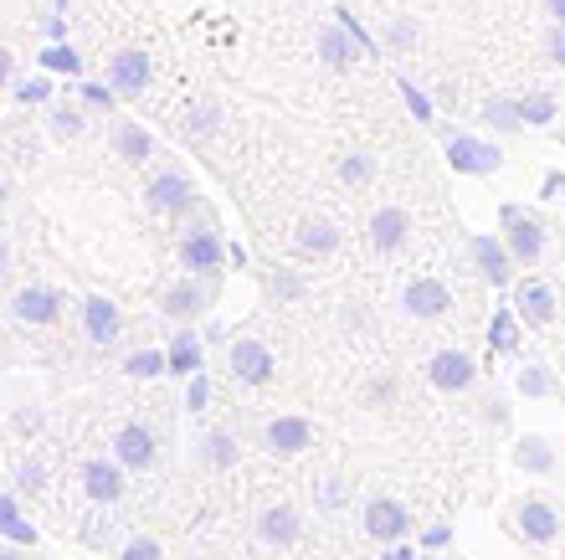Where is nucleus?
<instances>
[{"label":"nucleus","instance_id":"3","mask_svg":"<svg viewBox=\"0 0 565 560\" xmlns=\"http://www.w3.org/2000/svg\"><path fill=\"white\" fill-rule=\"evenodd\" d=\"M499 222H504V247L514 252V263H535L545 252V232L535 216H524L520 207H499Z\"/></svg>","mask_w":565,"mask_h":560},{"label":"nucleus","instance_id":"42","mask_svg":"<svg viewBox=\"0 0 565 560\" xmlns=\"http://www.w3.org/2000/svg\"><path fill=\"white\" fill-rule=\"evenodd\" d=\"M6 267H11V252H6V242H0V278H6Z\"/></svg>","mask_w":565,"mask_h":560},{"label":"nucleus","instance_id":"43","mask_svg":"<svg viewBox=\"0 0 565 560\" xmlns=\"http://www.w3.org/2000/svg\"><path fill=\"white\" fill-rule=\"evenodd\" d=\"M0 560H21V556H15V550H6V546H0Z\"/></svg>","mask_w":565,"mask_h":560},{"label":"nucleus","instance_id":"5","mask_svg":"<svg viewBox=\"0 0 565 560\" xmlns=\"http://www.w3.org/2000/svg\"><path fill=\"white\" fill-rule=\"evenodd\" d=\"M145 201H149V211H160V216H180V211H191L195 186L180 176V170H164L160 180L145 186Z\"/></svg>","mask_w":565,"mask_h":560},{"label":"nucleus","instance_id":"31","mask_svg":"<svg viewBox=\"0 0 565 560\" xmlns=\"http://www.w3.org/2000/svg\"><path fill=\"white\" fill-rule=\"evenodd\" d=\"M129 376H139V381H145V376H160V370H170V355H160V350H139V355H129Z\"/></svg>","mask_w":565,"mask_h":560},{"label":"nucleus","instance_id":"2","mask_svg":"<svg viewBox=\"0 0 565 560\" xmlns=\"http://www.w3.org/2000/svg\"><path fill=\"white\" fill-rule=\"evenodd\" d=\"M447 160H452V170H462V176H493V170L504 165V155H499L489 139H468V134L447 129Z\"/></svg>","mask_w":565,"mask_h":560},{"label":"nucleus","instance_id":"41","mask_svg":"<svg viewBox=\"0 0 565 560\" xmlns=\"http://www.w3.org/2000/svg\"><path fill=\"white\" fill-rule=\"evenodd\" d=\"M6 201H11V180L0 176V207H6Z\"/></svg>","mask_w":565,"mask_h":560},{"label":"nucleus","instance_id":"39","mask_svg":"<svg viewBox=\"0 0 565 560\" xmlns=\"http://www.w3.org/2000/svg\"><path fill=\"white\" fill-rule=\"evenodd\" d=\"M561 191H565V176H561V170H555V176H545V191H540V196L551 201V196H561Z\"/></svg>","mask_w":565,"mask_h":560},{"label":"nucleus","instance_id":"4","mask_svg":"<svg viewBox=\"0 0 565 560\" xmlns=\"http://www.w3.org/2000/svg\"><path fill=\"white\" fill-rule=\"evenodd\" d=\"M406 530H412V509H406V504H396V499L365 504V535H371V540L396 546V540H406Z\"/></svg>","mask_w":565,"mask_h":560},{"label":"nucleus","instance_id":"44","mask_svg":"<svg viewBox=\"0 0 565 560\" xmlns=\"http://www.w3.org/2000/svg\"><path fill=\"white\" fill-rule=\"evenodd\" d=\"M417 560H437V556H417Z\"/></svg>","mask_w":565,"mask_h":560},{"label":"nucleus","instance_id":"20","mask_svg":"<svg viewBox=\"0 0 565 560\" xmlns=\"http://www.w3.org/2000/svg\"><path fill=\"white\" fill-rule=\"evenodd\" d=\"M114 453H119L124 468H149L154 463V437H149V427H119Z\"/></svg>","mask_w":565,"mask_h":560},{"label":"nucleus","instance_id":"38","mask_svg":"<svg viewBox=\"0 0 565 560\" xmlns=\"http://www.w3.org/2000/svg\"><path fill=\"white\" fill-rule=\"evenodd\" d=\"M36 422H42V412H36V406H31V412H15V427H21V432H36Z\"/></svg>","mask_w":565,"mask_h":560},{"label":"nucleus","instance_id":"27","mask_svg":"<svg viewBox=\"0 0 565 560\" xmlns=\"http://www.w3.org/2000/svg\"><path fill=\"white\" fill-rule=\"evenodd\" d=\"M489 339H493V350H520V314H514V309H499V314H493Z\"/></svg>","mask_w":565,"mask_h":560},{"label":"nucleus","instance_id":"10","mask_svg":"<svg viewBox=\"0 0 565 560\" xmlns=\"http://www.w3.org/2000/svg\"><path fill=\"white\" fill-rule=\"evenodd\" d=\"M83 488H88L93 504H119L124 499V463H108V457L83 463Z\"/></svg>","mask_w":565,"mask_h":560},{"label":"nucleus","instance_id":"37","mask_svg":"<svg viewBox=\"0 0 565 560\" xmlns=\"http://www.w3.org/2000/svg\"><path fill=\"white\" fill-rule=\"evenodd\" d=\"M206 376H191V385H185V406H191V412H201V406H206Z\"/></svg>","mask_w":565,"mask_h":560},{"label":"nucleus","instance_id":"33","mask_svg":"<svg viewBox=\"0 0 565 560\" xmlns=\"http://www.w3.org/2000/svg\"><path fill=\"white\" fill-rule=\"evenodd\" d=\"M268 294H273V298H288V304H294V298H303V283H298L294 273H273V278H268Z\"/></svg>","mask_w":565,"mask_h":560},{"label":"nucleus","instance_id":"9","mask_svg":"<svg viewBox=\"0 0 565 560\" xmlns=\"http://www.w3.org/2000/svg\"><path fill=\"white\" fill-rule=\"evenodd\" d=\"M257 535H263L273 550H288L298 535H303V519H298L294 504H268V509L257 515Z\"/></svg>","mask_w":565,"mask_h":560},{"label":"nucleus","instance_id":"11","mask_svg":"<svg viewBox=\"0 0 565 560\" xmlns=\"http://www.w3.org/2000/svg\"><path fill=\"white\" fill-rule=\"evenodd\" d=\"M11 314L21 319V325H57L62 294L57 288H21V294L11 298Z\"/></svg>","mask_w":565,"mask_h":560},{"label":"nucleus","instance_id":"34","mask_svg":"<svg viewBox=\"0 0 565 560\" xmlns=\"http://www.w3.org/2000/svg\"><path fill=\"white\" fill-rule=\"evenodd\" d=\"M365 401H371V406H386V401H396V381H391V376H375L371 391H365Z\"/></svg>","mask_w":565,"mask_h":560},{"label":"nucleus","instance_id":"40","mask_svg":"<svg viewBox=\"0 0 565 560\" xmlns=\"http://www.w3.org/2000/svg\"><path fill=\"white\" fill-rule=\"evenodd\" d=\"M381 560H417V556H412V550H406L402 540H396V550H386V556H381Z\"/></svg>","mask_w":565,"mask_h":560},{"label":"nucleus","instance_id":"14","mask_svg":"<svg viewBox=\"0 0 565 560\" xmlns=\"http://www.w3.org/2000/svg\"><path fill=\"white\" fill-rule=\"evenodd\" d=\"M83 329H88L93 345H114L119 339V304H108L104 294L83 298Z\"/></svg>","mask_w":565,"mask_h":560},{"label":"nucleus","instance_id":"12","mask_svg":"<svg viewBox=\"0 0 565 560\" xmlns=\"http://www.w3.org/2000/svg\"><path fill=\"white\" fill-rule=\"evenodd\" d=\"M402 304H406L412 319H443L452 298H447V288L437 278H412L406 283V294H402Z\"/></svg>","mask_w":565,"mask_h":560},{"label":"nucleus","instance_id":"8","mask_svg":"<svg viewBox=\"0 0 565 560\" xmlns=\"http://www.w3.org/2000/svg\"><path fill=\"white\" fill-rule=\"evenodd\" d=\"M520 535L524 540H535V546H551L555 535H561V509L551 499H520Z\"/></svg>","mask_w":565,"mask_h":560},{"label":"nucleus","instance_id":"29","mask_svg":"<svg viewBox=\"0 0 565 560\" xmlns=\"http://www.w3.org/2000/svg\"><path fill=\"white\" fill-rule=\"evenodd\" d=\"M520 118H524V124H551V118H555V98H551V93H530V98H520Z\"/></svg>","mask_w":565,"mask_h":560},{"label":"nucleus","instance_id":"23","mask_svg":"<svg viewBox=\"0 0 565 560\" xmlns=\"http://www.w3.org/2000/svg\"><path fill=\"white\" fill-rule=\"evenodd\" d=\"M514 463H520L524 473H551L555 468V447L545 443V437H520V443H514Z\"/></svg>","mask_w":565,"mask_h":560},{"label":"nucleus","instance_id":"6","mask_svg":"<svg viewBox=\"0 0 565 560\" xmlns=\"http://www.w3.org/2000/svg\"><path fill=\"white\" fill-rule=\"evenodd\" d=\"M427 381L437 385V391H452V397H458V391H468V385L478 381V366L462 350H437L427 366Z\"/></svg>","mask_w":565,"mask_h":560},{"label":"nucleus","instance_id":"15","mask_svg":"<svg viewBox=\"0 0 565 560\" xmlns=\"http://www.w3.org/2000/svg\"><path fill=\"white\" fill-rule=\"evenodd\" d=\"M294 247L303 257H329V252H340V226L324 222V216H309V222H298Z\"/></svg>","mask_w":565,"mask_h":560},{"label":"nucleus","instance_id":"25","mask_svg":"<svg viewBox=\"0 0 565 560\" xmlns=\"http://www.w3.org/2000/svg\"><path fill=\"white\" fill-rule=\"evenodd\" d=\"M114 149H119L124 160H149L154 155V145H149V134L145 129H135V124H119V134H114Z\"/></svg>","mask_w":565,"mask_h":560},{"label":"nucleus","instance_id":"30","mask_svg":"<svg viewBox=\"0 0 565 560\" xmlns=\"http://www.w3.org/2000/svg\"><path fill=\"white\" fill-rule=\"evenodd\" d=\"M206 457H211V468H232V463H237V443H232V432H211Z\"/></svg>","mask_w":565,"mask_h":560},{"label":"nucleus","instance_id":"28","mask_svg":"<svg viewBox=\"0 0 565 560\" xmlns=\"http://www.w3.org/2000/svg\"><path fill=\"white\" fill-rule=\"evenodd\" d=\"M551 391H555V376L545 366H524L520 370V397L540 401V397H551Z\"/></svg>","mask_w":565,"mask_h":560},{"label":"nucleus","instance_id":"13","mask_svg":"<svg viewBox=\"0 0 565 560\" xmlns=\"http://www.w3.org/2000/svg\"><path fill=\"white\" fill-rule=\"evenodd\" d=\"M473 263H478V273L493 283V288H504L509 278H514V252L504 247V242H493V236H473Z\"/></svg>","mask_w":565,"mask_h":560},{"label":"nucleus","instance_id":"36","mask_svg":"<svg viewBox=\"0 0 565 560\" xmlns=\"http://www.w3.org/2000/svg\"><path fill=\"white\" fill-rule=\"evenodd\" d=\"M447 546H452V525H431L422 535V550H447Z\"/></svg>","mask_w":565,"mask_h":560},{"label":"nucleus","instance_id":"26","mask_svg":"<svg viewBox=\"0 0 565 560\" xmlns=\"http://www.w3.org/2000/svg\"><path fill=\"white\" fill-rule=\"evenodd\" d=\"M340 180H344V186H371V180H375V160L365 155V149L340 155Z\"/></svg>","mask_w":565,"mask_h":560},{"label":"nucleus","instance_id":"16","mask_svg":"<svg viewBox=\"0 0 565 560\" xmlns=\"http://www.w3.org/2000/svg\"><path fill=\"white\" fill-rule=\"evenodd\" d=\"M108 83L119 93H145L149 88V52H119V57H108Z\"/></svg>","mask_w":565,"mask_h":560},{"label":"nucleus","instance_id":"21","mask_svg":"<svg viewBox=\"0 0 565 560\" xmlns=\"http://www.w3.org/2000/svg\"><path fill=\"white\" fill-rule=\"evenodd\" d=\"M406 232H412L406 211H396V207L375 211V222H371V242H375V252H396V247L406 242Z\"/></svg>","mask_w":565,"mask_h":560},{"label":"nucleus","instance_id":"35","mask_svg":"<svg viewBox=\"0 0 565 560\" xmlns=\"http://www.w3.org/2000/svg\"><path fill=\"white\" fill-rule=\"evenodd\" d=\"M124 560H160V546H154L149 535H139V540H129V546H124Z\"/></svg>","mask_w":565,"mask_h":560},{"label":"nucleus","instance_id":"7","mask_svg":"<svg viewBox=\"0 0 565 560\" xmlns=\"http://www.w3.org/2000/svg\"><path fill=\"white\" fill-rule=\"evenodd\" d=\"M232 376L247 385H268L273 381V350L263 339H237V345H232Z\"/></svg>","mask_w":565,"mask_h":560},{"label":"nucleus","instance_id":"22","mask_svg":"<svg viewBox=\"0 0 565 560\" xmlns=\"http://www.w3.org/2000/svg\"><path fill=\"white\" fill-rule=\"evenodd\" d=\"M164 355H170V370H175V376H195V370H201V339H195V329H180Z\"/></svg>","mask_w":565,"mask_h":560},{"label":"nucleus","instance_id":"24","mask_svg":"<svg viewBox=\"0 0 565 560\" xmlns=\"http://www.w3.org/2000/svg\"><path fill=\"white\" fill-rule=\"evenodd\" d=\"M0 535H6L11 546H36V530L15 515V499H6V494H0Z\"/></svg>","mask_w":565,"mask_h":560},{"label":"nucleus","instance_id":"32","mask_svg":"<svg viewBox=\"0 0 565 560\" xmlns=\"http://www.w3.org/2000/svg\"><path fill=\"white\" fill-rule=\"evenodd\" d=\"M42 484H46L42 463H21V468H15V488H21V494H42Z\"/></svg>","mask_w":565,"mask_h":560},{"label":"nucleus","instance_id":"18","mask_svg":"<svg viewBox=\"0 0 565 560\" xmlns=\"http://www.w3.org/2000/svg\"><path fill=\"white\" fill-rule=\"evenodd\" d=\"M309 443H313V422H303V416H273L268 422L273 453H303Z\"/></svg>","mask_w":565,"mask_h":560},{"label":"nucleus","instance_id":"19","mask_svg":"<svg viewBox=\"0 0 565 560\" xmlns=\"http://www.w3.org/2000/svg\"><path fill=\"white\" fill-rule=\"evenodd\" d=\"M206 304H211V283L185 278L164 294V314H170V319H195V314H206Z\"/></svg>","mask_w":565,"mask_h":560},{"label":"nucleus","instance_id":"1","mask_svg":"<svg viewBox=\"0 0 565 560\" xmlns=\"http://www.w3.org/2000/svg\"><path fill=\"white\" fill-rule=\"evenodd\" d=\"M180 263H185V273L191 278H216L226 263V242L216 232H211L206 222L195 226V232H185V242H180Z\"/></svg>","mask_w":565,"mask_h":560},{"label":"nucleus","instance_id":"17","mask_svg":"<svg viewBox=\"0 0 565 560\" xmlns=\"http://www.w3.org/2000/svg\"><path fill=\"white\" fill-rule=\"evenodd\" d=\"M520 319H530V325H555V294H551V283H540V278H524L520 283Z\"/></svg>","mask_w":565,"mask_h":560}]
</instances>
